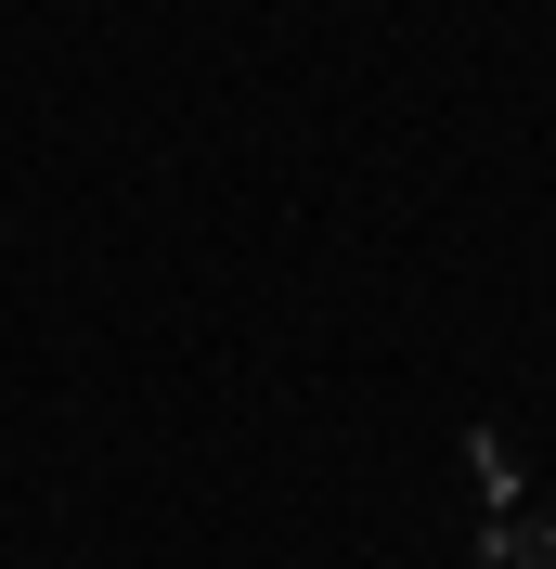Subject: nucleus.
Here are the masks:
<instances>
[{"instance_id": "nucleus-1", "label": "nucleus", "mask_w": 556, "mask_h": 569, "mask_svg": "<svg viewBox=\"0 0 556 569\" xmlns=\"http://www.w3.org/2000/svg\"><path fill=\"white\" fill-rule=\"evenodd\" d=\"M479 557H492V569H556V518H492Z\"/></svg>"}]
</instances>
